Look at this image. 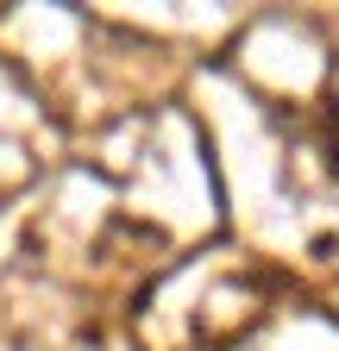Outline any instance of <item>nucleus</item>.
Listing matches in <instances>:
<instances>
[]
</instances>
